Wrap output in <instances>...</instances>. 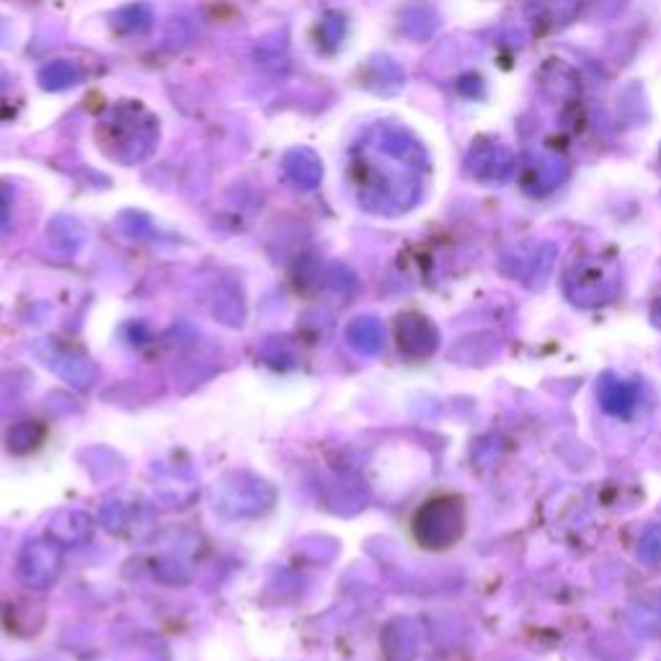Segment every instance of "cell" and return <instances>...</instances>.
Returning <instances> with one entry per match:
<instances>
[{"label": "cell", "instance_id": "9", "mask_svg": "<svg viewBox=\"0 0 661 661\" xmlns=\"http://www.w3.org/2000/svg\"><path fill=\"white\" fill-rule=\"evenodd\" d=\"M651 321H653V326L661 328V300L653 302V308H651Z\"/></svg>", "mask_w": 661, "mask_h": 661}, {"label": "cell", "instance_id": "5", "mask_svg": "<svg viewBox=\"0 0 661 661\" xmlns=\"http://www.w3.org/2000/svg\"><path fill=\"white\" fill-rule=\"evenodd\" d=\"M630 625L633 630L641 633V636H661V589L641 597V600L633 604Z\"/></svg>", "mask_w": 661, "mask_h": 661}, {"label": "cell", "instance_id": "3", "mask_svg": "<svg viewBox=\"0 0 661 661\" xmlns=\"http://www.w3.org/2000/svg\"><path fill=\"white\" fill-rule=\"evenodd\" d=\"M468 168L481 181H506L515 171V158L502 145H483L470 153Z\"/></svg>", "mask_w": 661, "mask_h": 661}, {"label": "cell", "instance_id": "8", "mask_svg": "<svg viewBox=\"0 0 661 661\" xmlns=\"http://www.w3.org/2000/svg\"><path fill=\"white\" fill-rule=\"evenodd\" d=\"M636 553L646 566H659L661 564V525L646 527V530L641 532V538H638Z\"/></svg>", "mask_w": 661, "mask_h": 661}, {"label": "cell", "instance_id": "6", "mask_svg": "<svg viewBox=\"0 0 661 661\" xmlns=\"http://www.w3.org/2000/svg\"><path fill=\"white\" fill-rule=\"evenodd\" d=\"M404 328H409V334H400V344L406 351L417 357H429L437 349V328H432V323L419 319V315H409L404 321Z\"/></svg>", "mask_w": 661, "mask_h": 661}, {"label": "cell", "instance_id": "4", "mask_svg": "<svg viewBox=\"0 0 661 661\" xmlns=\"http://www.w3.org/2000/svg\"><path fill=\"white\" fill-rule=\"evenodd\" d=\"M602 409L613 417H630L638 406V385L617 375H604L597 385Z\"/></svg>", "mask_w": 661, "mask_h": 661}, {"label": "cell", "instance_id": "7", "mask_svg": "<svg viewBox=\"0 0 661 661\" xmlns=\"http://www.w3.org/2000/svg\"><path fill=\"white\" fill-rule=\"evenodd\" d=\"M527 11L536 24L561 26L579 11V0H527Z\"/></svg>", "mask_w": 661, "mask_h": 661}, {"label": "cell", "instance_id": "1", "mask_svg": "<svg viewBox=\"0 0 661 661\" xmlns=\"http://www.w3.org/2000/svg\"><path fill=\"white\" fill-rule=\"evenodd\" d=\"M466 532V504L457 496L429 498L413 517V536L429 551L453 548Z\"/></svg>", "mask_w": 661, "mask_h": 661}, {"label": "cell", "instance_id": "2", "mask_svg": "<svg viewBox=\"0 0 661 661\" xmlns=\"http://www.w3.org/2000/svg\"><path fill=\"white\" fill-rule=\"evenodd\" d=\"M617 290V274L604 266L600 259H587L572 266L566 274V292L576 305H600Z\"/></svg>", "mask_w": 661, "mask_h": 661}]
</instances>
